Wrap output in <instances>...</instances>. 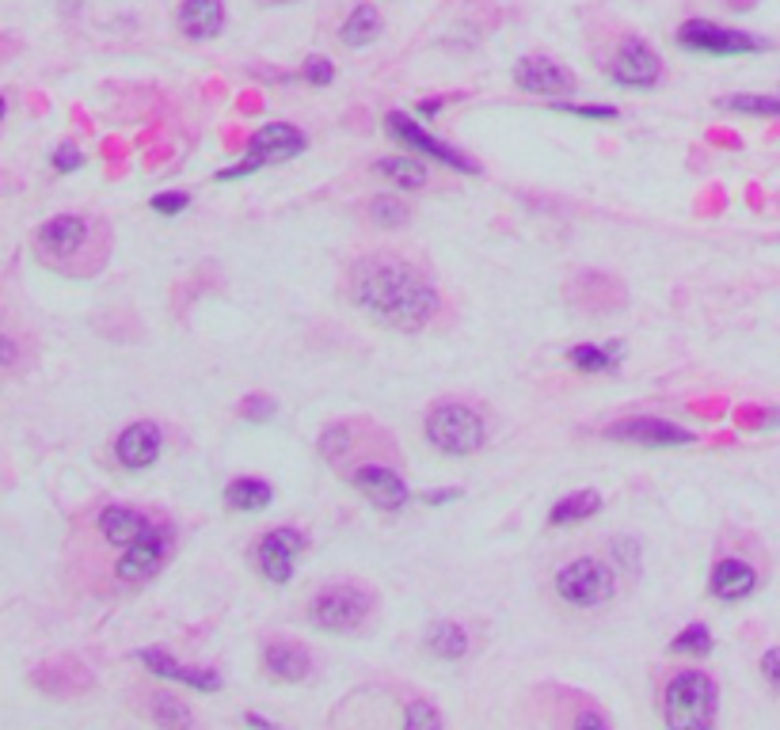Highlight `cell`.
<instances>
[{"label": "cell", "mask_w": 780, "mask_h": 730, "mask_svg": "<svg viewBox=\"0 0 780 730\" xmlns=\"http://www.w3.org/2000/svg\"><path fill=\"white\" fill-rule=\"evenodd\" d=\"M350 300L397 331H423L442 308L434 282L419 266L392 255H370L350 271Z\"/></svg>", "instance_id": "cell-1"}, {"label": "cell", "mask_w": 780, "mask_h": 730, "mask_svg": "<svg viewBox=\"0 0 780 730\" xmlns=\"http://www.w3.org/2000/svg\"><path fill=\"white\" fill-rule=\"evenodd\" d=\"M719 689L705 669H682L663 692V719L678 730H705L716 723Z\"/></svg>", "instance_id": "cell-2"}, {"label": "cell", "mask_w": 780, "mask_h": 730, "mask_svg": "<svg viewBox=\"0 0 780 730\" xmlns=\"http://www.w3.org/2000/svg\"><path fill=\"white\" fill-rule=\"evenodd\" d=\"M426 442L445 457H468V453L484 449L487 426L479 411L468 408V403H439L426 415Z\"/></svg>", "instance_id": "cell-3"}, {"label": "cell", "mask_w": 780, "mask_h": 730, "mask_svg": "<svg viewBox=\"0 0 780 730\" xmlns=\"http://www.w3.org/2000/svg\"><path fill=\"white\" fill-rule=\"evenodd\" d=\"M556 594L571 609H602L613 601L616 582H613V571L602 560L582 556V560H571L568 567L556 571Z\"/></svg>", "instance_id": "cell-4"}, {"label": "cell", "mask_w": 780, "mask_h": 730, "mask_svg": "<svg viewBox=\"0 0 780 730\" xmlns=\"http://www.w3.org/2000/svg\"><path fill=\"white\" fill-rule=\"evenodd\" d=\"M370 594L358 586H324L320 594L308 601V621L316 624L320 632H331V635H347V632H358L370 616Z\"/></svg>", "instance_id": "cell-5"}, {"label": "cell", "mask_w": 780, "mask_h": 730, "mask_svg": "<svg viewBox=\"0 0 780 730\" xmlns=\"http://www.w3.org/2000/svg\"><path fill=\"white\" fill-rule=\"evenodd\" d=\"M305 145H308V137L297 130V126H289V123H267L263 130L252 134L244 160H236L233 168L218 171V183H229V179H244V176H252V171H260L263 165H274V160L297 157V152H305Z\"/></svg>", "instance_id": "cell-6"}, {"label": "cell", "mask_w": 780, "mask_h": 730, "mask_svg": "<svg viewBox=\"0 0 780 730\" xmlns=\"http://www.w3.org/2000/svg\"><path fill=\"white\" fill-rule=\"evenodd\" d=\"M678 42L693 54H716V57H735V54H758L766 50V42L753 39L747 31L724 28L713 20H685L678 28Z\"/></svg>", "instance_id": "cell-7"}, {"label": "cell", "mask_w": 780, "mask_h": 730, "mask_svg": "<svg viewBox=\"0 0 780 730\" xmlns=\"http://www.w3.org/2000/svg\"><path fill=\"white\" fill-rule=\"evenodd\" d=\"M605 73H610L616 84H624V88H655V84L663 81V57L651 50V42L629 34V39L616 42Z\"/></svg>", "instance_id": "cell-8"}, {"label": "cell", "mask_w": 780, "mask_h": 730, "mask_svg": "<svg viewBox=\"0 0 780 730\" xmlns=\"http://www.w3.org/2000/svg\"><path fill=\"white\" fill-rule=\"evenodd\" d=\"M171 552V529L160 526V521H152V529L145 532L137 544L123 548V560H118L115 574L126 582V586H141V582H149L152 574L165 567Z\"/></svg>", "instance_id": "cell-9"}, {"label": "cell", "mask_w": 780, "mask_h": 730, "mask_svg": "<svg viewBox=\"0 0 780 730\" xmlns=\"http://www.w3.org/2000/svg\"><path fill=\"white\" fill-rule=\"evenodd\" d=\"M384 126H389V134L397 137V141H404L408 149H415V152H426L431 160H439V165L445 168H457V171H465V176H476L479 165L473 157H465L461 149H453V145H445L439 141V137H431L423 130V126L415 123V118H408V115H400V110H392L389 118H384Z\"/></svg>", "instance_id": "cell-10"}, {"label": "cell", "mask_w": 780, "mask_h": 730, "mask_svg": "<svg viewBox=\"0 0 780 730\" xmlns=\"http://www.w3.org/2000/svg\"><path fill=\"white\" fill-rule=\"evenodd\" d=\"M605 437H613V442H629V445H647V449H674V445L697 442V434L693 431L671 423V419H651V415L621 419V423L605 426Z\"/></svg>", "instance_id": "cell-11"}, {"label": "cell", "mask_w": 780, "mask_h": 730, "mask_svg": "<svg viewBox=\"0 0 780 730\" xmlns=\"http://www.w3.org/2000/svg\"><path fill=\"white\" fill-rule=\"evenodd\" d=\"M84 244H88V221L76 218V213L50 218L46 225L39 229V236H34V252H39L46 263H54V266L73 263L76 255L84 252Z\"/></svg>", "instance_id": "cell-12"}, {"label": "cell", "mask_w": 780, "mask_h": 730, "mask_svg": "<svg viewBox=\"0 0 780 730\" xmlns=\"http://www.w3.org/2000/svg\"><path fill=\"white\" fill-rule=\"evenodd\" d=\"M302 552H305V537L297 529L282 526V529H271L267 537L255 544V563H260L263 579L274 582V586H286V582L294 579V563Z\"/></svg>", "instance_id": "cell-13"}, {"label": "cell", "mask_w": 780, "mask_h": 730, "mask_svg": "<svg viewBox=\"0 0 780 730\" xmlns=\"http://www.w3.org/2000/svg\"><path fill=\"white\" fill-rule=\"evenodd\" d=\"M350 484L358 487V495H366L377 510H404L408 498H411V487L404 484V476L384 465H362L355 468Z\"/></svg>", "instance_id": "cell-14"}, {"label": "cell", "mask_w": 780, "mask_h": 730, "mask_svg": "<svg viewBox=\"0 0 780 730\" xmlns=\"http://www.w3.org/2000/svg\"><path fill=\"white\" fill-rule=\"evenodd\" d=\"M514 81L529 96H563V92H576V73L563 68L552 57H521L514 68Z\"/></svg>", "instance_id": "cell-15"}, {"label": "cell", "mask_w": 780, "mask_h": 730, "mask_svg": "<svg viewBox=\"0 0 780 730\" xmlns=\"http://www.w3.org/2000/svg\"><path fill=\"white\" fill-rule=\"evenodd\" d=\"M160 426L157 423H134V426H126L123 434H118V442H115V457H118V465L123 468H130V472H141V468H149L152 461L160 457Z\"/></svg>", "instance_id": "cell-16"}, {"label": "cell", "mask_w": 780, "mask_h": 730, "mask_svg": "<svg viewBox=\"0 0 780 730\" xmlns=\"http://www.w3.org/2000/svg\"><path fill=\"white\" fill-rule=\"evenodd\" d=\"M758 586H761L758 571H753L747 560H739V556L719 560L713 567V574H708V590H713V597L727 601V605H731V601H747Z\"/></svg>", "instance_id": "cell-17"}, {"label": "cell", "mask_w": 780, "mask_h": 730, "mask_svg": "<svg viewBox=\"0 0 780 730\" xmlns=\"http://www.w3.org/2000/svg\"><path fill=\"white\" fill-rule=\"evenodd\" d=\"M137 658H141V666H149L157 677H168V681H183V685H191V689H202V692H218L221 689V677L213 674V669L183 666V663H176V658H171L168 650H160V647L137 650Z\"/></svg>", "instance_id": "cell-18"}, {"label": "cell", "mask_w": 780, "mask_h": 730, "mask_svg": "<svg viewBox=\"0 0 780 730\" xmlns=\"http://www.w3.org/2000/svg\"><path fill=\"white\" fill-rule=\"evenodd\" d=\"M308 669H313V655L302 647V643H289V639H274L263 647V674L271 681H305Z\"/></svg>", "instance_id": "cell-19"}, {"label": "cell", "mask_w": 780, "mask_h": 730, "mask_svg": "<svg viewBox=\"0 0 780 730\" xmlns=\"http://www.w3.org/2000/svg\"><path fill=\"white\" fill-rule=\"evenodd\" d=\"M176 23L194 42L218 39L221 28H225V4L221 0H183L176 12Z\"/></svg>", "instance_id": "cell-20"}, {"label": "cell", "mask_w": 780, "mask_h": 730, "mask_svg": "<svg viewBox=\"0 0 780 730\" xmlns=\"http://www.w3.org/2000/svg\"><path fill=\"white\" fill-rule=\"evenodd\" d=\"M149 529H152V521L145 518V514L130 510V506H107V510L99 514V532L110 548H130Z\"/></svg>", "instance_id": "cell-21"}, {"label": "cell", "mask_w": 780, "mask_h": 730, "mask_svg": "<svg viewBox=\"0 0 780 730\" xmlns=\"http://www.w3.org/2000/svg\"><path fill=\"white\" fill-rule=\"evenodd\" d=\"M384 28V20H381V12H377L373 4H358L355 12L342 20V28H339V39H342V46H350V50H362V46H370V42L381 34Z\"/></svg>", "instance_id": "cell-22"}, {"label": "cell", "mask_w": 780, "mask_h": 730, "mask_svg": "<svg viewBox=\"0 0 780 730\" xmlns=\"http://www.w3.org/2000/svg\"><path fill=\"white\" fill-rule=\"evenodd\" d=\"M271 498H274V487L267 484V479H255V476H240L225 487L229 510H244V514L267 510Z\"/></svg>", "instance_id": "cell-23"}, {"label": "cell", "mask_w": 780, "mask_h": 730, "mask_svg": "<svg viewBox=\"0 0 780 730\" xmlns=\"http://www.w3.org/2000/svg\"><path fill=\"white\" fill-rule=\"evenodd\" d=\"M598 510H602V495L590 491V487H582V491L563 495L560 502L552 506V514H548V526H576V521L594 518Z\"/></svg>", "instance_id": "cell-24"}, {"label": "cell", "mask_w": 780, "mask_h": 730, "mask_svg": "<svg viewBox=\"0 0 780 730\" xmlns=\"http://www.w3.org/2000/svg\"><path fill=\"white\" fill-rule=\"evenodd\" d=\"M426 650H431L434 658H442V663H461V658L468 655V632L453 621L434 624V628L426 632Z\"/></svg>", "instance_id": "cell-25"}, {"label": "cell", "mask_w": 780, "mask_h": 730, "mask_svg": "<svg viewBox=\"0 0 780 730\" xmlns=\"http://www.w3.org/2000/svg\"><path fill=\"white\" fill-rule=\"evenodd\" d=\"M624 347L613 342V347H594V342H579V347L568 350V362L582 369V373H610V369L621 366Z\"/></svg>", "instance_id": "cell-26"}, {"label": "cell", "mask_w": 780, "mask_h": 730, "mask_svg": "<svg viewBox=\"0 0 780 730\" xmlns=\"http://www.w3.org/2000/svg\"><path fill=\"white\" fill-rule=\"evenodd\" d=\"M377 176L392 179V183L404 187V191H423V187L431 183V171H426V165H419V160H411V157L377 160Z\"/></svg>", "instance_id": "cell-27"}, {"label": "cell", "mask_w": 780, "mask_h": 730, "mask_svg": "<svg viewBox=\"0 0 780 730\" xmlns=\"http://www.w3.org/2000/svg\"><path fill=\"white\" fill-rule=\"evenodd\" d=\"M350 445H355V434H350V426L347 423H331V426H324L316 449H320V457L328 461V465H339V461L350 453Z\"/></svg>", "instance_id": "cell-28"}, {"label": "cell", "mask_w": 780, "mask_h": 730, "mask_svg": "<svg viewBox=\"0 0 780 730\" xmlns=\"http://www.w3.org/2000/svg\"><path fill=\"white\" fill-rule=\"evenodd\" d=\"M719 107L735 110V115L780 118V96H724V99H719Z\"/></svg>", "instance_id": "cell-29"}, {"label": "cell", "mask_w": 780, "mask_h": 730, "mask_svg": "<svg viewBox=\"0 0 780 730\" xmlns=\"http://www.w3.org/2000/svg\"><path fill=\"white\" fill-rule=\"evenodd\" d=\"M370 221L381 229H404L411 221V210L404 202L392 199V194H377V199L370 202Z\"/></svg>", "instance_id": "cell-30"}, {"label": "cell", "mask_w": 780, "mask_h": 730, "mask_svg": "<svg viewBox=\"0 0 780 730\" xmlns=\"http://www.w3.org/2000/svg\"><path fill=\"white\" fill-rule=\"evenodd\" d=\"M149 716H152V723H165V727L191 723V711H187V703H179L176 697H168V692H152V697H149Z\"/></svg>", "instance_id": "cell-31"}, {"label": "cell", "mask_w": 780, "mask_h": 730, "mask_svg": "<svg viewBox=\"0 0 780 730\" xmlns=\"http://www.w3.org/2000/svg\"><path fill=\"white\" fill-rule=\"evenodd\" d=\"M671 650L678 655H713V632L705 624H689L678 632V639H671Z\"/></svg>", "instance_id": "cell-32"}, {"label": "cell", "mask_w": 780, "mask_h": 730, "mask_svg": "<svg viewBox=\"0 0 780 730\" xmlns=\"http://www.w3.org/2000/svg\"><path fill=\"white\" fill-rule=\"evenodd\" d=\"M556 110L576 115V118H594V123H613V118L621 115L610 103H556Z\"/></svg>", "instance_id": "cell-33"}, {"label": "cell", "mask_w": 780, "mask_h": 730, "mask_svg": "<svg viewBox=\"0 0 780 730\" xmlns=\"http://www.w3.org/2000/svg\"><path fill=\"white\" fill-rule=\"evenodd\" d=\"M305 81L313 84V88H328L331 81H336V62H328V57H320V54H313V57H305Z\"/></svg>", "instance_id": "cell-34"}, {"label": "cell", "mask_w": 780, "mask_h": 730, "mask_svg": "<svg viewBox=\"0 0 780 730\" xmlns=\"http://www.w3.org/2000/svg\"><path fill=\"white\" fill-rule=\"evenodd\" d=\"M274 411H278V403H274L271 396H263V392L244 396V403H240V415H244L247 423H267V419H274Z\"/></svg>", "instance_id": "cell-35"}, {"label": "cell", "mask_w": 780, "mask_h": 730, "mask_svg": "<svg viewBox=\"0 0 780 730\" xmlns=\"http://www.w3.org/2000/svg\"><path fill=\"white\" fill-rule=\"evenodd\" d=\"M404 727H411V730H419V727H442V716L434 711V703L411 700L408 711H404Z\"/></svg>", "instance_id": "cell-36"}, {"label": "cell", "mask_w": 780, "mask_h": 730, "mask_svg": "<svg viewBox=\"0 0 780 730\" xmlns=\"http://www.w3.org/2000/svg\"><path fill=\"white\" fill-rule=\"evenodd\" d=\"M187 202H191V194L183 191H165V194H152V213H165V218H176V213L187 210Z\"/></svg>", "instance_id": "cell-37"}, {"label": "cell", "mask_w": 780, "mask_h": 730, "mask_svg": "<svg viewBox=\"0 0 780 730\" xmlns=\"http://www.w3.org/2000/svg\"><path fill=\"white\" fill-rule=\"evenodd\" d=\"M610 552H613V560H621L624 571H640V544L636 540H624V537H616L613 544H610Z\"/></svg>", "instance_id": "cell-38"}, {"label": "cell", "mask_w": 780, "mask_h": 730, "mask_svg": "<svg viewBox=\"0 0 780 730\" xmlns=\"http://www.w3.org/2000/svg\"><path fill=\"white\" fill-rule=\"evenodd\" d=\"M54 168H57V171H76V168H84L81 149H76V145H57V149H54Z\"/></svg>", "instance_id": "cell-39"}, {"label": "cell", "mask_w": 780, "mask_h": 730, "mask_svg": "<svg viewBox=\"0 0 780 730\" xmlns=\"http://www.w3.org/2000/svg\"><path fill=\"white\" fill-rule=\"evenodd\" d=\"M761 677H766V681L780 692V647L761 655Z\"/></svg>", "instance_id": "cell-40"}, {"label": "cell", "mask_w": 780, "mask_h": 730, "mask_svg": "<svg viewBox=\"0 0 780 730\" xmlns=\"http://www.w3.org/2000/svg\"><path fill=\"white\" fill-rule=\"evenodd\" d=\"M461 498V487H445V491H426V506H442V502H453Z\"/></svg>", "instance_id": "cell-41"}, {"label": "cell", "mask_w": 780, "mask_h": 730, "mask_svg": "<svg viewBox=\"0 0 780 730\" xmlns=\"http://www.w3.org/2000/svg\"><path fill=\"white\" fill-rule=\"evenodd\" d=\"M576 727H605V716H598V711H579Z\"/></svg>", "instance_id": "cell-42"}, {"label": "cell", "mask_w": 780, "mask_h": 730, "mask_svg": "<svg viewBox=\"0 0 780 730\" xmlns=\"http://www.w3.org/2000/svg\"><path fill=\"white\" fill-rule=\"evenodd\" d=\"M439 110H442V99H423V103H419V115H423V118H434Z\"/></svg>", "instance_id": "cell-43"}, {"label": "cell", "mask_w": 780, "mask_h": 730, "mask_svg": "<svg viewBox=\"0 0 780 730\" xmlns=\"http://www.w3.org/2000/svg\"><path fill=\"white\" fill-rule=\"evenodd\" d=\"M244 723H252V727H274L271 719H263V716H244Z\"/></svg>", "instance_id": "cell-44"}, {"label": "cell", "mask_w": 780, "mask_h": 730, "mask_svg": "<svg viewBox=\"0 0 780 730\" xmlns=\"http://www.w3.org/2000/svg\"><path fill=\"white\" fill-rule=\"evenodd\" d=\"M260 4H297V0H260Z\"/></svg>", "instance_id": "cell-45"}]
</instances>
